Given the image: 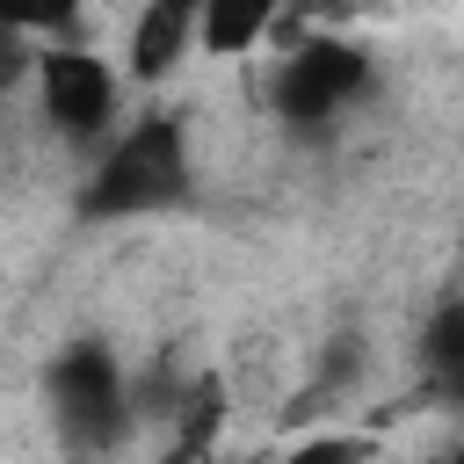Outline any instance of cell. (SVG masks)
Wrapping results in <instances>:
<instances>
[{
	"mask_svg": "<svg viewBox=\"0 0 464 464\" xmlns=\"http://www.w3.org/2000/svg\"><path fill=\"white\" fill-rule=\"evenodd\" d=\"M196 188V138L188 116L167 102H145L116 123V138L87 160L80 174V218L87 225H116V218H160L174 203H188Z\"/></svg>",
	"mask_w": 464,
	"mask_h": 464,
	"instance_id": "obj_1",
	"label": "cell"
},
{
	"mask_svg": "<svg viewBox=\"0 0 464 464\" xmlns=\"http://www.w3.org/2000/svg\"><path fill=\"white\" fill-rule=\"evenodd\" d=\"M29 102L44 116V130L58 145H72L80 160H94L116 123L130 116V87L116 72L109 51H94L87 36H51L36 44V65H29Z\"/></svg>",
	"mask_w": 464,
	"mask_h": 464,
	"instance_id": "obj_2",
	"label": "cell"
},
{
	"mask_svg": "<svg viewBox=\"0 0 464 464\" xmlns=\"http://www.w3.org/2000/svg\"><path fill=\"white\" fill-rule=\"evenodd\" d=\"M44 392H51L58 442H65L80 464L116 457V450L130 442V428H138V413H130V370H123L116 348H102V341L58 348L51 370H44Z\"/></svg>",
	"mask_w": 464,
	"mask_h": 464,
	"instance_id": "obj_3",
	"label": "cell"
},
{
	"mask_svg": "<svg viewBox=\"0 0 464 464\" xmlns=\"http://www.w3.org/2000/svg\"><path fill=\"white\" fill-rule=\"evenodd\" d=\"M370 80H377L370 51H362V44H348V36H326V29L312 22V36H304V44L276 51L268 109H276L290 130H334V123L370 94Z\"/></svg>",
	"mask_w": 464,
	"mask_h": 464,
	"instance_id": "obj_4",
	"label": "cell"
},
{
	"mask_svg": "<svg viewBox=\"0 0 464 464\" xmlns=\"http://www.w3.org/2000/svg\"><path fill=\"white\" fill-rule=\"evenodd\" d=\"M196 58V7L188 0H152L123 22V87H167Z\"/></svg>",
	"mask_w": 464,
	"mask_h": 464,
	"instance_id": "obj_5",
	"label": "cell"
},
{
	"mask_svg": "<svg viewBox=\"0 0 464 464\" xmlns=\"http://www.w3.org/2000/svg\"><path fill=\"white\" fill-rule=\"evenodd\" d=\"M276 29V7L261 0H210L196 7V58H261Z\"/></svg>",
	"mask_w": 464,
	"mask_h": 464,
	"instance_id": "obj_6",
	"label": "cell"
},
{
	"mask_svg": "<svg viewBox=\"0 0 464 464\" xmlns=\"http://www.w3.org/2000/svg\"><path fill=\"white\" fill-rule=\"evenodd\" d=\"M413 370L442 399L464 392V297H435V312L420 326V348H413Z\"/></svg>",
	"mask_w": 464,
	"mask_h": 464,
	"instance_id": "obj_7",
	"label": "cell"
},
{
	"mask_svg": "<svg viewBox=\"0 0 464 464\" xmlns=\"http://www.w3.org/2000/svg\"><path fill=\"white\" fill-rule=\"evenodd\" d=\"M370 457H377L370 428H319V435H297L290 450H276L268 464H370Z\"/></svg>",
	"mask_w": 464,
	"mask_h": 464,
	"instance_id": "obj_8",
	"label": "cell"
},
{
	"mask_svg": "<svg viewBox=\"0 0 464 464\" xmlns=\"http://www.w3.org/2000/svg\"><path fill=\"white\" fill-rule=\"evenodd\" d=\"M29 65H36V36L22 14H0V102L29 94Z\"/></svg>",
	"mask_w": 464,
	"mask_h": 464,
	"instance_id": "obj_9",
	"label": "cell"
},
{
	"mask_svg": "<svg viewBox=\"0 0 464 464\" xmlns=\"http://www.w3.org/2000/svg\"><path fill=\"white\" fill-rule=\"evenodd\" d=\"M160 464H203V457H188V450H167V457H160Z\"/></svg>",
	"mask_w": 464,
	"mask_h": 464,
	"instance_id": "obj_10",
	"label": "cell"
}]
</instances>
